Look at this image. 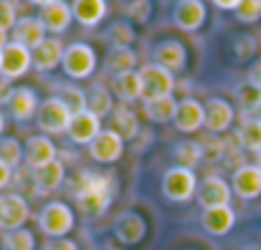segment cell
Here are the masks:
<instances>
[{
  "mask_svg": "<svg viewBox=\"0 0 261 250\" xmlns=\"http://www.w3.org/2000/svg\"><path fill=\"white\" fill-rule=\"evenodd\" d=\"M76 202L82 212L87 215H99L109 207V179L104 174H91V172H79L76 184H74Z\"/></svg>",
  "mask_w": 261,
  "mask_h": 250,
  "instance_id": "cell-1",
  "label": "cell"
},
{
  "mask_svg": "<svg viewBox=\"0 0 261 250\" xmlns=\"http://www.w3.org/2000/svg\"><path fill=\"white\" fill-rule=\"evenodd\" d=\"M61 66L71 81H84L96 71V51L89 43H71L64 51Z\"/></svg>",
  "mask_w": 261,
  "mask_h": 250,
  "instance_id": "cell-2",
  "label": "cell"
},
{
  "mask_svg": "<svg viewBox=\"0 0 261 250\" xmlns=\"http://www.w3.org/2000/svg\"><path fill=\"white\" fill-rule=\"evenodd\" d=\"M198 192V177L193 169H185V167H170L163 177V195L170 200V202H188L193 200Z\"/></svg>",
  "mask_w": 261,
  "mask_h": 250,
  "instance_id": "cell-3",
  "label": "cell"
},
{
  "mask_svg": "<svg viewBox=\"0 0 261 250\" xmlns=\"http://www.w3.org/2000/svg\"><path fill=\"white\" fill-rule=\"evenodd\" d=\"M69 121H71V111H69V106L59 96H48V99L41 101L38 114H36V124H38L41 132H46V134H64L69 129Z\"/></svg>",
  "mask_w": 261,
  "mask_h": 250,
  "instance_id": "cell-4",
  "label": "cell"
},
{
  "mask_svg": "<svg viewBox=\"0 0 261 250\" xmlns=\"http://www.w3.org/2000/svg\"><path fill=\"white\" fill-rule=\"evenodd\" d=\"M74 212L66 202H48L38 217V225L48 238H66L74 230Z\"/></svg>",
  "mask_w": 261,
  "mask_h": 250,
  "instance_id": "cell-5",
  "label": "cell"
},
{
  "mask_svg": "<svg viewBox=\"0 0 261 250\" xmlns=\"http://www.w3.org/2000/svg\"><path fill=\"white\" fill-rule=\"evenodd\" d=\"M140 79H142V101H152V99H163V96H173L175 91V76L158 66V64H147L140 69Z\"/></svg>",
  "mask_w": 261,
  "mask_h": 250,
  "instance_id": "cell-6",
  "label": "cell"
},
{
  "mask_svg": "<svg viewBox=\"0 0 261 250\" xmlns=\"http://www.w3.org/2000/svg\"><path fill=\"white\" fill-rule=\"evenodd\" d=\"M124 152V139L114 129H101L91 142H89V157L99 165H114L119 162Z\"/></svg>",
  "mask_w": 261,
  "mask_h": 250,
  "instance_id": "cell-7",
  "label": "cell"
},
{
  "mask_svg": "<svg viewBox=\"0 0 261 250\" xmlns=\"http://www.w3.org/2000/svg\"><path fill=\"white\" fill-rule=\"evenodd\" d=\"M231 184L223 179V177H216V174H211V177H205L203 182H198V192H195V197H198V205L203 207V210H213V207H226V205H231Z\"/></svg>",
  "mask_w": 261,
  "mask_h": 250,
  "instance_id": "cell-8",
  "label": "cell"
},
{
  "mask_svg": "<svg viewBox=\"0 0 261 250\" xmlns=\"http://www.w3.org/2000/svg\"><path fill=\"white\" fill-rule=\"evenodd\" d=\"M208 18V8L203 0H177L173 8V23L185 30V33H195L203 28Z\"/></svg>",
  "mask_w": 261,
  "mask_h": 250,
  "instance_id": "cell-9",
  "label": "cell"
},
{
  "mask_svg": "<svg viewBox=\"0 0 261 250\" xmlns=\"http://www.w3.org/2000/svg\"><path fill=\"white\" fill-rule=\"evenodd\" d=\"M0 56H3V66H0V76H5V79H20V76H25L31 69H33V58H31V51L28 48H23V46H18V43H8V46H3V51H0Z\"/></svg>",
  "mask_w": 261,
  "mask_h": 250,
  "instance_id": "cell-10",
  "label": "cell"
},
{
  "mask_svg": "<svg viewBox=\"0 0 261 250\" xmlns=\"http://www.w3.org/2000/svg\"><path fill=\"white\" fill-rule=\"evenodd\" d=\"M203 109H205V121H203V127H205L211 134H226V132L231 129V124H233V119H236V111H233V106H231L226 99L213 96V99H208V101L203 104Z\"/></svg>",
  "mask_w": 261,
  "mask_h": 250,
  "instance_id": "cell-11",
  "label": "cell"
},
{
  "mask_svg": "<svg viewBox=\"0 0 261 250\" xmlns=\"http://www.w3.org/2000/svg\"><path fill=\"white\" fill-rule=\"evenodd\" d=\"M203 121H205V109L198 99L193 96H185L177 101V111H175V129L182 132V134H195L198 129H203Z\"/></svg>",
  "mask_w": 261,
  "mask_h": 250,
  "instance_id": "cell-12",
  "label": "cell"
},
{
  "mask_svg": "<svg viewBox=\"0 0 261 250\" xmlns=\"http://www.w3.org/2000/svg\"><path fill=\"white\" fill-rule=\"evenodd\" d=\"M64 51H66V46H64V41L59 36H46L43 43H38L31 51L33 69H38V71H54V69H59L61 61H64Z\"/></svg>",
  "mask_w": 261,
  "mask_h": 250,
  "instance_id": "cell-13",
  "label": "cell"
},
{
  "mask_svg": "<svg viewBox=\"0 0 261 250\" xmlns=\"http://www.w3.org/2000/svg\"><path fill=\"white\" fill-rule=\"evenodd\" d=\"M114 235L122 245H137L147 235V220L140 212H122L114 223Z\"/></svg>",
  "mask_w": 261,
  "mask_h": 250,
  "instance_id": "cell-14",
  "label": "cell"
},
{
  "mask_svg": "<svg viewBox=\"0 0 261 250\" xmlns=\"http://www.w3.org/2000/svg\"><path fill=\"white\" fill-rule=\"evenodd\" d=\"M231 190L241 200H256L261 197V169L256 165H241L233 169Z\"/></svg>",
  "mask_w": 261,
  "mask_h": 250,
  "instance_id": "cell-15",
  "label": "cell"
},
{
  "mask_svg": "<svg viewBox=\"0 0 261 250\" xmlns=\"http://www.w3.org/2000/svg\"><path fill=\"white\" fill-rule=\"evenodd\" d=\"M31 210L28 202L20 195H3L0 197V228L3 230H18L25 225Z\"/></svg>",
  "mask_w": 261,
  "mask_h": 250,
  "instance_id": "cell-16",
  "label": "cell"
},
{
  "mask_svg": "<svg viewBox=\"0 0 261 250\" xmlns=\"http://www.w3.org/2000/svg\"><path fill=\"white\" fill-rule=\"evenodd\" d=\"M152 61H155L158 66L168 69L170 74H175V71H182V69L188 66V51H185V46H182L180 41L168 38V41H160V43L155 46Z\"/></svg>",
  "mask_w": 261,
  "mask_h": 250,
  "instance_id": "cell-17",
  "label": "cell"
},
{
  "mask_svg": "<svg viewBox=\"0 0 261 250\" xmlns=\"http://www.w3.org/2000/svg\"><path fill=\"white\" fill-rule=\"evenodd\" d=\"M71 18H74L71 3H66V0H56V3L41 8V13H38V20L43 23L46 33H51V36H61L71 25Z\"/></svg>",
  "mask_w": 261,
  "mask_h": 250,
  "instance_id": "cell-18",
  "label": "cell"
},
{
  "mask_svg": "<svg viewBox=\"0 0 261 250\" xmlns=\"http://www.w3.org/2000/svg\"><path fill=\"white\" fill-rule=\"evenodd\" d=\"M38 106H41L38 93L33 88H28V86H15L13 93H10V99H8V109H10V116L15 121L33 119L38 114Z\"/></svg>",
  "mask_w": 261,
  "mask_h": 250,
  "instance_id": "cell-19",
  "label": "cell"
},
{
  "mask_svg": "<svg viewBox=\"0 0 261 250\" xmlns=\"http://www.w3.org/2000/svg\"><path fill=\"white\" fill-rule=\"evenodd\" d=\"M43 38H46L43 23L38 18H31V15L18 18L15 25H13V30H10V41L18 43V46H23V48H28V51H33L38 43H43Z\"/></svg>",
  "mask_w": 261,
  "mask_h": 250,
  "instance_id": "cell-20",
  "label": "cell"
},
{
  "mask_svg": "<svg viewBox=\"0 0 261 250\" xmlns=\"http://www.w3.org/2000/svg\"><path fill=\"white\" fill-rule=\"evenodd\" d=\"M101 132V119H96L91 111H79V114H71V121H69V129H66V137L74 142V144H87Z\"/></svg>",
  "mask_w": 261,
  "mask_h": 250,
  "instance_id": "cell-21",
  "label": "cell"
},
{
  "mask_svg": "<svg viewBox=\"0 0 261 250\" xmlns=\"http://www.w3.org/2000/svg\"><path fill=\"white\" fill-rule=\"evenodd\" d=\"M56 144L46 137V134H36L25 142V149H23V160L31 169H38V167L48 165L56 160Z\"/></svg>",
  "mask_w": 261,
  "mask_h": 250,
  "instance_id": "cell-22",
  "label": "cell"
},
{
  "mask_svg": "<svg viewBox=\"0 0 261 250\" xmlns=\"http://www.w3.org/2000/svg\"><path fill=\"white\" fill-rule=\"evenodd\" d=\"M200 223H203V230L205 233H211V235H228L231 230H233V225H236V212L231 210V205H226V207H213V210H203V217H200Z\"/></svg>",
  "mask_w": 261,
  "mask_h": 250,
  "instance_id": "cell-23",
  "label": "cell"
},
{
  "mask_svg": "<svg viewBox=\"0 0 261 250\" xmlns=\"http://www.w3.org/2000/svg\"><path fill=\"white\" fill-rule=\"evenodd\" d=\"M112 93H114L119 101H124V104L140 101V99H142V79H140V71H124V74L112 76Z\"/></svg>",
  "mask_w": 261,
  "mask_h": 250,
  "instance_id": "cell-24",
  "label": "cell"
},
{
  "mask_svg": "<svg viewBox=\"0 0 261 250\" xmlns=\"http://www.w3.org/2000/svg\"><path fill=\"white\" fill-rule=\"evenodd\" d=\"M64 177H66V167H64L61 160H54L48 165L33 169V182H36V190L38 192H54V190H59L61 182H64Z\"/></svg>",
  "mask_w": 261,
  "mask_h": 250,
  "instance_id": "cell-25",
  "label": "cell"
},
{
  "mask_svg": "<svg viewBox=\"0 0 261 250\" xmlns=\"http://www.w3.org/2000/svg\"><path fill=\"white\" fill-rule=\"evenodd\" d=\"M135 66H137V53L132 51V46H109L104 56V69L112 71V76L124 71H137Z\"/></svg>",
  "mask_w": 261,
  "mask_h": 250,
  "instance_id": "cell-26",
  "label": "cell"
},
{
  "mask_svg": "<svg viewBox=\"0 0 261 250\" xmlns=\"http://www.w3.org/2000/svg\"><path fill=\"white\" fill-rule=\"evenodd\" d=\"M107 0H74L71 3V13L74 18L84 25V28H94L104 20L107 15Z\"/></svg>",
  "mask_w": 261,
  "mask_h": 250,
  "instance_id": "cell-27",
  "label": "cell"
},
{
  "mask_svg": "<svg viewBox=\"0 0 261 250\" xmlns=\"http://www.w3.org/2000/svg\"><path fill=\"white\" fill-rule=\"evenodd\" d=\"M112 129H114L124 142H132L135 137H140V119H137V114H135L129 106L119 104V106L112 111Z\"/></svg>",
  "mask_w": 261,
  "mask_h": 250,
  "instance_id": "cell-28",
  "label": "cell"
},
{
  "mask_svg": "<svg viewBox=\"0 0 261 250\" xmlns=\"http://www.w3.org/2000/svg\"><path fill=\"white\" fill-rule=\"evenodd\" d=\"M142 109H145V119H147V121H152V124H168V121L175 119L177 99H175V96L152 99V101H145Z\"/></svg>",
  "mask_w": 261,
  "mask_h": 250,
  "instance_id": "cell-29",
  "label": "cell"
},
{
  "mask_svg": "<svg viewBox=\"0 0 261 250\" xmlns=\"http://www.w3.org/2000/svg\"><path fill=\"white\" fill-rule=\"evenodd\" d=\"M87 111H91L96 119H104L107 114L114 111V101H112V91L104 83H94L87 91Z\"/></svg>",
  "mask_w": 261,
  "mask_h": 250,
  "instance_id": "cell-30",
  "label": "cell"
},
{
  "mask_svg": "<svg viewBox=\"0 0 261 250\" xmlns=\"http://www.w3.org/2000/svg\"><path fill=\"white\" fill-rule=\"evenodd\" d=\"M236 139L241 144L244 152H261V121L259 119H251V116H244L239 132H236Z\"/></svg>",
  "mask_w": 261,
  "mask_h": 250,
  "instance_id": "cell-31",
  "label": "cell"
},
{
  "mask_svg": "<svg viewBox=\"0 0 261 250\" xmlns=\"http://www.w3.org/2000/svg\"><path fill=\"white\" fill-rule=\"evenodd\" d=\"M173 157L177 167H185V169H195V167L203 162V149L195 139H182L177 142L173 149Z\"/></svg>",
  "mask_w": 261,
  "mask_h": 250,
  "instance_id": "cell-32",
  "label": "cell"
},
{
  "mask_svg": "<svg viewBox=\"0 0 261 250\" xmlns=\"http://www.w3.org/2000/svg\"><path fill=\"white\" fill-rule=\"evenodd\" d=\"M236 104H239V109H241L244 116L256 114V111L261 109V88L251 86L249 81L241 83V86L236 88Z\"/></svg>",
  "mask_w": 261,
  "mask_h": 250,
  "instance_id": "cell-33",
  "label": "cell"
},
{
  "mask_svg": "<svg viewBox=\"0 0 261 250\" xmlns=\"http://www.w3.org/2000/svg\"><path fill=\"white\" fill-rule=\"evenodd\" d=\"M56 96L69 106V111H71V114L87 111V91H84L82 86H76V83H64V86L59 88V93H56Z\"/></svg>",
  "mask_w": 261,
  "mask_h": 250,
  "instance_id": "cell-34",
  "label": "cell"
},
{
  "mask_svg": "<svg viewBox=\"0 0 261 250\" xmlns=\"http://www.w3.org/2000/svg\"><path fill=\"white\" fill-rule=\"evenodd\" d=\"M104 38L109 46H129L135 43V28L129 20H117V23H109V28L104 30Z\"/></svg>",
  "mask_w": 261,
  "mask_h": 250,
  "instance_id": "cell-35",
  "label": "cell"
},
{
  "mask_svg": "<svg viewBox=\"0 0 261 250\" xmlns=\"http://www.w3.org/2000/svg\"><path fill=\"white\" fill-rule=\"evenodd\" d=\"M200 149H203V160L208 165H216L221 160H226V139H221L218 134H205L203 139H198Z\"/></svg>",
  "mask_w": 261,
  "mask_h": 250,
  "instance_id": "cell-36",
  "label": "cell"
},
{
  "mask_svg": "<svg viewBox=\"0 0 261 250\" xmlns=\"http://www.w3.org/2000/svg\"><path fill=\"white\" fill-rule=\"evenodd\" d=\"M3 250H36V238L25 228L5 230V235H3Z\"/></svg>",
  "mask_w": 261,
  "mask_h": 250,
  "instance_id": "cell-37",
  "label": "cell"
},
{
  "mask_svg": "<svg viewBox=\"0 0 261 250\" xmlns=\"http://www.w3.org/2000/svg\"><path fill=\"white\" fill-rule=\"evenodd\" d=\"M122 10H124V18L129 23L145 25L152 18V0H127V5Z\"/></svg>",
  "mask_w": 261,
  "mask_h": 250,
  "instance_id": "cell-38",
  "label": "cell"
},
{
  "mask_svg": "<svg viewBox=\"0 0 261 250\" xmlns=\"http://www.w3.org/2000/svg\"><path fill=\"white\" fill-rule=\"evenodd\" d=\"M0 160L10 169H15L23 160V144L15 137H0Z\"/></svg>",
  "mask_w": 261,
  "mask_h": 250,
  "instance_id": "cell-39",
  "label": "cell"
},
{
  "mask_svg": "<svg viewBox=\"0 0 261 250\" xmlns=\"http://www.w3.org/2000/svg\"><path fill=\"white\" fill-rule=\"evenodd\" d=\"M236 20L244 25H254L261 20V0H244L236 10H233Z\"/></svg>",
  "mask_w": 261,
  "mask_h": 250,
  "instance_id": "cell-40",
  "label": "cell"
},
{
  "mask_svg": "<svg viewBox=\"0 0 261 250\" xmlns=\"http://www.w3.org/2000/svg\"><path fill=\"white\" fill-rule=\"evenodd\" d=\"M256 51V41L251 36H236L233 38V56L236 61H249Z\"/></svg>",
  "mask_w": 261,
  "mask_h": 250,
  "instance_id": "cell-41",
  "label": "cell"
},
{
  "mask_svg": "<svg viewBox=\"0 0 261 250\" xmlns=\"http://www.w3.org/2000/svg\"><path fill=\"white\" fill-rule=\"evenodd\" d=\"M18 15H15V5L10 0H0V28L5 30H13Z\"/></svg>",
  "mask_w": 261,
  "mask_h": 250,
  "instance_id": "cell-42",
  "label": "cell"
},
{
  "mask_svg": "<svg viewBox=\"0 0 261 250\" xmlns=\"http://www.w3.org/2000/svg\"><path fill=\"white\" fill-rule=\"evenodd\" d=\"M43 250H79V248H76V243L69 240V238H51V240L43 245Z\"/></svg>",
  "mask_w": 261,
  "mask_h": 250,
  "instance_id": "cell-43",
  "label": "cell"
},
{
  "mask_svg": "<svg viewBox=\"0 0 261 250\" xmlns=\"http://www.w3.org/2000/svg\"><path fill=\"white\" fill-rule=\"evenodd\" d=\"M246 81L251 83V86H256V88H261V56L249 66V71H246Z\"/></svg>",
  "mask_w": 261,
  "mask_h": 250,
  "instance_id": "cell-44",
  "label": "cell"
},
{
  "mask_svg": "<svg viewBox=\"0 0 261 250\" xmlns=\"http://www.w3.org/2000/svg\"><path fill=\"white\" fill-rule=\"evenodd\" d=\"M10 93H13V81L5 79V76H0V104H8Z\"/></svg>",
  "mask_w": 261,
  "mask_h": 250,
  "instance_id": "cell-45",
  "label": "cell"
},
{
  "mask_svg": "<svg viewBox=\"0 0 261 250\" xmlns=\"http://www.w3.org/2000/svg\"><path fill=\"white\" fill-rule=\"evenodd\" d=\"M10 177H13V169H10V167L0 160V190L10 184Z\"/></svg>",
  "mask_w": 261,
  "mask_h": 250,
  "instance_id": "cell-46",
  "label": "cell"
},
{
  "mask_svg": "<svg viewBox=\"0 0 261 250\" xmlns=\"http://www.w3.org/2000/svg\"><path fill=\"white\" fill-rule=\"evenodd\" d=\"M216 8H221V10H236L244 0H211Z\"/></svg>",
  "mask_w": 261,
  "mask_h": 250,
  "instance_id": "cell-47",
  "label": "cell"
},
{
  "mask_svg": "<svg viewBox=\"0 0 261 250\" xmlns=\"http://www.w3.org/2000/svg\"><path fill=\"white\" fill-rule=\"evenodd\" d=\"M8 43H10V30L0 28V51H3V46H8Z\"/></svg>",
  "mask_w": 261,
  "mask_h": 250,
  "instance_id": "cell-48",
  "label": "cell"
},
{
  "mask_svg": "<svg viewBox=\"0 0 261 250\" xmlns=\"http://www.w3.org/2000/svg\"><path fill=\"white\" fill-rule=\"evenodd\" d=\"M28 3H33V5H38V8H46V5H51V3H56V0H28Z\"/></svg>",
  "mask_w": 261,
  "mask_h": 250,
  "instance_id": "cell-49",
  "label": "cell"
},
{
  "mask_svg": "<svg viewBox=\"0 0 261 250\" xmlns=\"http://www.w3.org/2000/svg\"><path fill=\"white\" fill-rule=\"evenodd\" d=\"M3 129H5V116H3V111H0V137H3Z\"/></svg>",
  "mask_w": 261,
  "mask_h": 250,
  "instance_id": "cell-50",
  "label": "cell"
},
{
  "mask_svg": "<svg viewBox=\"0 0 261 250\" xmlns=\"http://www.w3.org/2000/svg\"><path fill=\"white\" fill-rule=\"evenodd\" d=\"M254 165H256V167L261 169V152H256V162H254Z\"/></svg>",
  "mask_w": 261,
  "mask_h": 250,
  "instance_id": "cell-51",
  "label": "cell"
},
{
  "mask_svg": "<svg viewBox=\"0 0 261 250\" xmlns=\"http://www.w3.org/2000/svg\"><path fill=\"white\" fill-rule=\"evenodd\" d=\"M0 66H3V56H0Z\"/></svg>",
  "mask_w": 261,
  "mask_h": 250,
  "instance_id": "cell-52",
  "label": "cell"
},
{
  "mask_svg": "<svg viewBox=\"0 0 261 250\" xmlns=\"http://www.w3.org/2000/svg\"><path fill=\"white\" fill-rule=\"evenodd\" d=\"M185 250H195V248H185Z\"/></svg>",
  "mask_w": 261,
  "mask_h": 250,
  "instance_id": "cell-53",
  "label": "cell"
},
{
  "mask_svg": "<svg viewBox=\"0 0 261 250\" xmlns=\"http://www.w3.org/2000/svg\"><path fill=\"white\" fill-rule=\"evenodd\" d=\"M259 121H261V116H259Z\"/></svg>",
  "mask_w": 261,
  "mask_h": 250,
  "instance_id": "cell-54",
  "label": "cell"
},
{
  "mask_svg": "<svg viewBox=\"0 0 261 250\" xmlns=\"http://www.w3.org/2000/svg\"><path fill=\"white\" fill-rule=\"evenodd\" d=\"M124 3H127V0H124Z\"/></svg>",
  "mask_w": 261,
  "mask_h": 250,
  "instance_id": "cell-55",
  "label": "cell"
}]
</instances>
